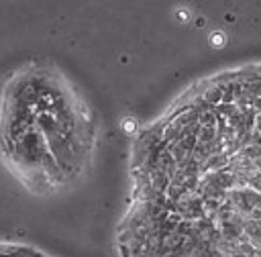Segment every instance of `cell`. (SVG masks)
<instances>
[{
	"label": "cell",
	"instance_id": "cell-2",
	"mask_svg": "<svg viewBox=\"0 0 261 257\" xmlns=\"http://www.w3.org/2000/svg\"><path fill=\"white\" fill-rule=\"evenodd\" d=\"M96 147V114L55 63L29 61L10 75L0 104V157L29 192L71 188Z\"/></svg>",
	"mask_w": 261,
	"mask_h": 257
},
{
	"label": "cell",
	"instance_id": "cell-1",
	"mask_svg": "<svg viewBox=\"0 0 261 257\" xmlns=\"http://www.w3.org/2000/svg\"><path fill=\"white\" fill-rule=\"evenodd\" d=\"M118 257H261V63L206 75L130 145Z\"/></svg>",
	"mask_w": 261,
	"mask_h": 257
}]
</instances>
